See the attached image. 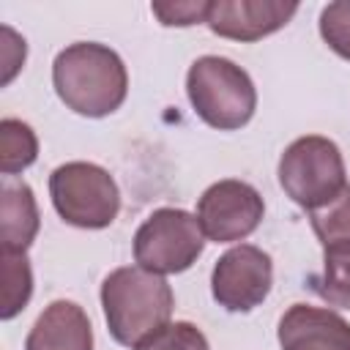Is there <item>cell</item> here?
Masks as SVG:
<instances>
[{
	"mask_svg": "<svg viewBox=\"0 0 350 350\" xmlns=\"http://www.w3.org/2000/svg\"><path fill=\"white\" fill-rule=\"evenodd\" d=\"M52 82L60 101L85 118L115 112L129 90V74L118 52L93 41H79L57 52Z\"/></svg>",
	"mask_w": 350,
	"mask_h": 350,
	"instance_id": "1",
	"label": "cell"
},
{
	"mask_svg": "<svg viewBox=\"0 0 350 350\" xmlns=\"http://www.w3.org/2000/svg\"><path fill=\"white\" fill-rule=\"evenodd\" d=\"M101 306L109 334L120 345H139L148 334L170 323L175 295L161 273L129 265L104 279Z\"/></svg>",
	"mask_w": 350,
	"mask_h": 350,
	"instance_id": "2",
	"label": "cell"
},
{
	"mask_svg": "<svg viewBox=\"0 0 350 350\" xmlns=\"http://www.w3.org/2000/svg\"><path fill=\"white\" fill-rule=\"evenodd\" d=\"M186 93L194 112L219 131L246 126L257 107V90L249 74L219 55H205L191 63Z\"/></svg>",
	"mask_w": 350,
	"mask_h": 350,
	"instance_id": "3",
	"label": "cell"
},
{
	"mask_svg": "<svg viewBox=\"0 0 350 350\" xmlns=\"http://www.w3.org/2000/svg\"><path fill=\"white\" fill-rule=\"evenodd\" d=\"M279 183L284 194L306 211L328 205L347 186L339 148L317 134L295 139L279 159Z\"/></svg>",
	"mask_w": 350,
	"mask_h": 350,
	"instance_id": "4",
	"label": "cell"
},
{
	"mask_svg": "<svg viewBox=\"0 0 350 350\" xmlns=\"http://www.w3.org/2000/svg\"><path fill=\"white\" fill-rule=\"evenodd\" d=\"M49 194L63 221L85 230H101L120 211V191L112 175L90 161L60 164L49 175Z\"/></svg>",
	"mask_w": 350,
	"mask_h": 350,
	"instance_id": "5",
	"label": "cell"
},
{
	"mask_svg": "<svg viewBox=\"0 0 350 350\" xmlns=\"http://www.w3.org/2000/svg\"><path fill=\"white\" fill-rule=\"evenodd\" d=\"M205 246V232L197 216L180 208L153 211L134 235V260L139 268L153 273L186 271Z\"/></svg>",
	"mask_w": 350,
	"mask_h": 350,
	"instance_id": "6",
	"label": "cell"
},
{
	"mask_svg": "<svg viewBox=\"0 0 350 350\" xmlns=\"http://www.w3.org/2000/svg\"><path fill=\"white\" fill-rule=\"evenodd\" d=\"M262 197L243 180H219L205 189L197 205V221L208 241L230 243L252 235L262 221Z\"/></svg>",
	"mask_w": 350,
	"mask_h": 350,
	"instance_id": "7",
	"label": "cell"
},
{
	"mask_svg": "<svg viewBox=\"0 0 350 350\" xmlns=\"http://www.w3.org/2000/svg\"><path fill=\"white\" fill-rule=\"evenodd\" d=\"M271 257L252 243H241L221 254L211 273L213 298L227 312H249L257 304H262L271 290Z\"/></svg>",
	"mask_w": 350,
	"mask_h": 350,
	"instance_id": "8",
	"label": "cell"
},
{
	"mask_svg": "<svg viewBox=\"0 0 350 350\" xmlns=\"http://www.w3.org/2000/svg\"><path fill=\"white\" fill-rule=\"evenodd\" d=\"M295 11L298 3H282V0H216L208 8L205 25L224 38L257 41L284 27Z\"/></svg>",
	"mask_w": 350,
	"mask_h": 350,
	"instance_id": "9",
	"label": "cell"
},
{
	"mask_svg": "<svg viewBox=\"0 0 350 350\" xmlns=\"http://www.w3.org/2000/svg\"><path fill=\"white\" fill-rule=\"evenodd\" d=\"M282 350H350V323L336 312L293 304L279 320Z\"/></svg>",
	"mask_w": 350,
	"mask_h": 350,
	"instance_id": "10",
	"label": "cell"
},
{
	"mask_svg": "<svg viewBox=\"0 0 350 350\" xmlns=\"http://www.w3.org/2000/svg\"><path fill=\"white\" fill-rule=\"evenodd\" d=\"M25 350H93L88 314L71 301L49 304L30 328Z\"/></svg>",
	"mask_w": 350,
	"mask_h": 350,
	"instance_id": "11",
	"label": "cell"
},
{
	"mask_svg": "<svg viewBox=\"0 0 350 350\" xmlns=\"http://www.w3.org/2000/svg\"><path fill=\"white\" fill-rule=\"evenodd\" d=\"M0 241L3 252H27L38 232V208L25 180H3L0 189Z\"/></svg>",
	"mask_w": 350,
	"mask_h": 350,
	"instance_id": "12",
	"label": "cell"
},
{
	"mask_svg": "<svg viewBox=\"0 0 350 350\" xmlns=\"http://www.w3.org/2000/svg\"><path fill=\"white\" fill-rule=\"evenodd\" d=\"M309 287L325 304L350 309V243L323 249V271L309 276Z\"/></svg>",
	"mask_w": 350,
	"mask_h": 350,
	"instance_id": "13",
	"label": "cell"
},
{
	"mask_svg": "<svg viewBox=\"0 0 350 350\" xmlns=\"http://www.w3.org/2000/svg\"><path fill=\"white\" fill-rule=\"evenodd\" d=\"M38 156V139L33 129L16 118L0 120V170L3 175H16L30 167Z\"/></svg>",
	"mask_w": 350,
	"mask_h": 350,
	"instance_id": "14",
	"label": "cell"
},
{
	"mask_svg": "<svg viewBox=\"0 0 350 350\" xmlns=\"http://www.w3.org/2000/svg\"><path fill=\"white\" fill-rule=\"evenodd\" d=\"M33 293V273L25 252H3V306L0 317L11 320L19 314Z\"/></svg>",
	"mask_w": 350,
	"mask_h": 350,
	"instance_id": "15",
	"label": "cell"
},
{
	"mask_svg": "<svg viewBox=\"0 0 350 350\" xmlns=\"http://www.w3.org/2000/svg\"><path fill=\"white\" fill-rule=\"evenodd\" d=\"M309 221L323 249L350 243V186H345L328 205L309 211Z\"/></svg>",
	"mask_w": 350,
	"mask_h": 350,
	"instance_id": "16",
	"label": "cell"
},
{
	"mask_svg": "<svg viewBox=\"0 0 350 350\" xmlns=\"http://www.w3.org/2000/svg\"><path fill=\"white\" fill-rule=\"evenodd\" d=\"M134 350H208V339L191 323H167L134 345Z\"/></svg>",
	"mask_w": 350,
	"mask_h": 350,
	"instance_id": "17",
	"label": "cell"
},
{
	"mask_svg": "<svg viewBox=\"0 0 350 350\" xmlns=\"http://www.w3.org/2000/svg\"><path fill=\"white\" fill-rule=\"evenodd\" d=\"M320 36L345 60H350V0H339L323 8Z\"/></svg>",
	"mask_w": 350,
	"mask_h": 350,
	"instance_id": "18",
	"label": "cell"
},
{
	"mask_svg": "<svg viewBox=\"0 0 350 350\" xmlns=\"http://www.w3.org/2000/svg\"><path fill=\"white\" fill-rule=\"evenodd\" d=\"M208 8H211V3H205V0H200V3H153L150 5V11L161 19V25H170V27H189V25L205 22Z\"/></svg>",
	"mask_w": 350,
	"mask_h": 350,
	"instance_id": "19",
	"label": "cell"
},
{
	"mask_svg": "<svg viewBox=\"0 0 350 350\" xmlns=\"http://www.w3.org/2000/svg\"><path fill=\"white\" fill-rule=\"evenodd\" d=\"M25 38H19L11 27H3V85L14 79L19 66L25 63Z\"/></svg>",
	"mask_w": 350,
	"mask_h": 350,
	"instance_id": "20",
	"label": "cell"
}]
</instances>
